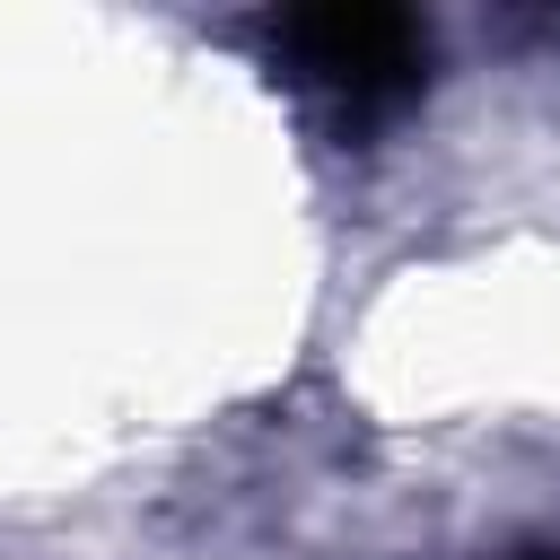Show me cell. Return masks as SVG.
<instances>
[{
    "instance_id": "obj_1",
    "label": "cell",
    "mask_w": 560,
    "mask_h": 560,
    "mask_svg": "<svg viewBox=\"0 0 560 560\" xmlns=\"http://www.w3.org/2000/svg\"><path fill=\"white\" fill-rule=\"evenodd\" d=\"M271 52L324 88L341 114H394L420 96L429 79V35L411 9H376V0H332V9H298L271 26Z\"/></svg>"
}]
</instances>
